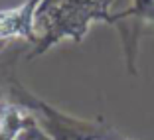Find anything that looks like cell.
Returning <instances> with one entry per match:
<instances>
[{
	"label": "cell",
	"instance_id": "cell-1",
	"mask_svg": "<svg viewBox=\"0 0 154 140\" xmlns=\"http://www.w3.org/2000/svg\"><path fill=\"white\" fill-rule=\"evenodd\" d=\"M8 95L14 105L26 108L36 118V122L50 140H119L107 122L71 117L42 101L16 79L10 81Z\"/></svg>",
	"mask_w": 154,
	"mask_h": 140
},
{
	"label": "cell",
	"instance_id": "cell-2",
	"mask_svg": "<svg viewBox=\"0 0 154 140\" xmlns=\"http://www.w3.org/2000/svg\"><path fill=\"white\" fill-rule=\"evenodd\" d=\"M42 0H26L18 8L0 10V44L10 38H34V20Z\"/></svg>",
	"mask_w": 154,
	"mask_h": 140
}]
</instances>
